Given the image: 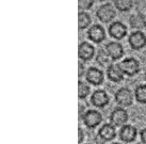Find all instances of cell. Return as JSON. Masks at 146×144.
Wrapping results in <instances>:
<instances>
[{
  "mask_svg": "<svg viewBox=\"0 0 146 144\" xmlns=\"http://www.w3.org/2000/svg\"><path fill=\"white\" fill-rule=\"evenodd\" d=\"M78 91H79V98H85L90 93V88L88 84H85L84 82H81L79 81V84H78Z\"/></svg>",
  "mask_w": 146,
  "mask_h": 144,
  "instance_id": "ffe728a7",
  "label": "cell"
},
{
  "mask_svg": "<svg viewBox=\"0 0 146 144\" xmlns=\"http://www.w3.org/2000/svg\"><path fill=\"white\" fill-rule=\"evenodd\" d=\"M119 137L123 141L125 142H131L135 139L137 137V129L135 127L131 126V125H126L121 129L119 131Z\"/></svg>",
  "mask_w": 146,
  "mask_h": 144,
  "instance_id": "5bb4252c",
  "label": "cell"
},
{
  "mask_svg": "<svg viewBox=\"0 0 146 144\" xmlns=\"http://www.w3.org/2000/svg\"><path fill=\"white\" fill-rule=\"evenodd\" d=\"M123 73L128 76H134L140 70V64L134 58H127L119 64Z\"/></svg>",
  "mask_w": 146,
  "mask_h": 144,
  "instance_id": "6da1fadb",
  "label": "cell"
},
{
  "mask_svg": "<svg viewBox=\"0 0 146 144\" xmlns=\"http://www.w3.org/2000/svg\"><path fill=\"white\" fill-rule=\"evenodd\" d=\"M94 52H95L94 47L89 43L84 42V43H81L79 45V58L83 61L91 60L94 56Z\"/></svg>",
  "mask_w": 146,
  "mask_h": 144,
  "instance_id": "7c38bea8",
  "label": "cell"
},
{
  "mask_svg": "<svg viewBox=\"0 0 146 144\" xmlns=\"http://www.w3.org/2000/svg\"><path fill=\"white\" fill-rule=\"evenodd\" d=\"M107 74H108V77H109L110 80L113 81V82H119L124 78V73L121 70V66L117 65V64L110 65L107 70Z\"/></svg>",
  "mask_w": 146,
  "mask_h": 144,
  "instance_id": "4fadbf2b",
  "label": "cell"
},
{
  "mask_svg": "<svg viewBox=\"0 0 146 144\" xmlns=\"http://www.w3.org/2000/svg\"><path fill=\"white\" fill-rule=\"evenodd\" d=\"M115 100L118 105L127 107L132 104V93L129 89L127 88H122L116 92L115 94Z\"/></svg>",
  "mask_w": 146,
  "mask_h": 144,
  "instance_id": "3957f363",
  "label": "cell"
},
{
  "mask_svg": "<svg viewBox=\"0 0 146 144\" xmlns=\"http://www.w3.org/2000/svg\"><path fill=\"white\" fill-rule=\"evenodd\" d=\"M88 36L91 41L95 42V43H100L106 38L105 30L102 26L94 25L90 28L89 32H88Z\"/></svg>",
  "mask_w": 146,
  "mask_h": 144,
  "instance_id": "5b68a950",
  "label": "cell"
},
{
  "mask_svg": "<svg viewBox=\"0 0 146 144\" xmlns=\"http://www.w3.org/2000/svg\"><path fill=\"white\" fill-rule=\"evenodd\" d=\"M129 44L133 49H141L146 45V36L140 31L133 32L129 37Z\"/></svg>",
  "mask_w": 146,
  "mask_h": 144,
  "instance_id": "8992f818",
  "label": "cell"
},
{
  "mask_svg": "<svg viewBox=\"0 0 146 144\" xmlns=\"http://www.w3.org/2000/svg\"><path fill=\"white\" fill-rule=\"evenodd\" d=\"M99 137L106 141H110L115 138V128L110 125V124H105L100 129H99Z\"/></svg>",
  "mask_w": 146,
  "mask_h": 144,
  "instance_id": "9a60e30c",
  "label": "cell"
},
{
  "mask_svg": "<svg viewBox=\"0 0 146 144\" xmlns=\"http://www.w3.org/2000/svg\"><path fill=\"white\" fill-rule=\"evenodd\" d=\"M140 136H141V140H142L143 143L146 144V128H145V129H143L142 131H141Z\"/></svg>",
  "mask_w": 146,
  "mask_h": 144,
  "instance_id": "7402d4cb",
  "label": "cell"
},
{
  "mask_svg": "<svg viewBox=\"0 0 146 144\" xmlns=\"http://www.w3.org/2000/svg\"><path fill=\"white\" fill-rule=\"evenodd\" d=\"M111 122L115 125V126H122L123 124H125L128 119V114L126 112L125 109L122 108H117L115 109L112 113H111Z\"/></svg>",
  "mask_w": 146,
  "mask_h": 144,
  "instance_id": "30bf717a",
  "label": "cell"
},
{
  "mask_svg": "<svg viewBox=\"0 0 146 144\" xmlns=\"http://www.w3.org/2000/svg\"><path fill=\"white\" fill-rule=\"evenodd\" d=\"M145 78H146V70H145Z\"/></svg>",
  "mask_w": 146,
  "mask_h": 144,
  "instance_id": "d4e9b609",
  "label": "cell"
},
{
  "mask_svg": "<svg viewBox=\"0 0 146 144\" xmlns=\"http://www.w3.org/2000/svg\"><path fill=\"white\" fill-rule=\"evenodd\" d=\"M78 21H79V28L80 29H85L86 27H89L91 24V17L89 14H86L84 12L79 13V17H78Z\"/></svg>",
  "mask_w": 146,
  "mask_h": 144,
  "instance_id": "ac0fdd59",
  "label": "cell"
},
{
  "mask_svg": "<svg viewBox=\"0 0 146 144\" xmlns=\"http://www.w3.org/2000/svg\"><path fill=\"white\" fill-rule=\"evenodd\" d=\"M130 25L131 27H133L135 29H142L146 26V21L144 16L141 15V14H135V15H132L130 17Z\"/></svg>",
  "mask_w": 146,
  "mask_h": 144,
  "instance_id": "2e32d148",
  "label": "cell"
},
{
  "mask_svg": "<svg viewBox=\"0 0 146 144\" xmlns=\"http://www.w3.org/2000/svg\"><path fill=\"white\" fill-rule=\"evenodd\" d=\"M96 15H97V17L102 23H109L115 16V10H114V8L110 3L102 4L97 10Z\"/></svg>",
  "mask_w": 146,
  "mask_h": 144,
  "instance_id": "7a4b0ae2",
  "label": "cell"
},
{
  "mask_svg": "<svg viewBox=\"0 0 146 144\" xmlns=\"http://www.w3.org/2000/svg\"><path fill=\"white\" fill-rule=\"evenodd\" d=\"M110 35L116 40H121L127 34V28L125 25H123L119 21H115L109 27Z\"/></svg>",
  "mask_w": 146,
  "mask_h": 144,
  "instance_id": "52a82bcc",
  "label": "cell"
},
{
  "mask_svg": "<svg viewBox=\"0 0 146 144\" xmlns=\"http://www.w3.org/2000/svg\"><path fill=\"white\" fill-rule=\"evenodd\" d=\"M91 100H92V104H93L94 106L102 108L105 107L106 105H108V103H109V97H108V95L106 94L105 91L99 90L94 92Z\"/></svg>",
  "mask_w": 146,
  "mask_h": 144,
  "instance_id": "8fae6325",
  "label": "cell"
},
{
  "mask_svg": "<svg viewBox=\"0 0 146 144\" xmlns=\"http://www.w3.org/2000/svg\"><path fill=\"white\" fill-rule=\"evenodd\" d=\"M82 74H83V65L79 64V76H82Z\"/></svg>",
  "mask_w": 146,
  "mask_h": 144,
  "instance_id": "cb8c5ba5",
  "label": "cell"
},
{
  "mask_svg": "<svg viewBox=\"0 0 146 144\" xmlns=\"http://www.w3.org/2000/svg\"><path fill=\"white\" fill-rule=\"evenodd\" d=\"M102 114L96 110H89L83 116V122L90 128L96 127L102 122Z\"/></svg>",
  "mask_w": 146,
  "mask_h": 144,
  "instance_id": "277c9868",
  "label": "cell"
},
{
  "mask_svg": "<svg viewBox=\"0 0 146 144\" xmlns=\"http://www.w3.org/2000/svg\"><path fill=\"white\" fill-rule=\"evenodd\" d=\"M135 98L139 103L141 104H146V86L142 84V86H137L135 89Z\"/></svg>",
  "mask_w": 146,
  "mask_h": 144,
  "instance_id": "e0dca14e",
  "label": "cell"
},
{
  "mask_svg": "<svg viewBox=\"0 0 146 144\" xmlns=\"http://www.w3.org/2000/svg\"><path fill=\"white\" fill-rule=\"evenodd\" d=\"M93 4V1H88V0H81L79 1V7L81 9H90Z\"/></svg>",
  "mask_w": 146,
  "mask_h": 144,
  "instance_id": "44dd1931",
  "label": "cell"
},
{
  "mask_svg": "<svg viewBox=\"0 0 146 144\" xmlns=\"http://www.w3.org/2000/svg\"><path fill=\"white\" fill-rule=\"evenodd\" d=\"M115 7L119 10V11H129L131 7H132V2L129 1V0H116L115 2Z\"/></svg>",
  "mask_w": 146,
  "mask_h": 144,
  "instance_id": "d6986e66",
  "label": "cell"
},
{
  "mask_svg": "<svg viewBox=\"0 0 146 144\" xmlns=\"http://www.w3.org/2000/svg\"><path fill=\"white\" fill-rule=\"evenodd\" d=\"M82 140H83V131H82L81 128H79V139H78L79 143H81Z\"/></svg>",
  "mask_w": 146,
  "mask_h": 144,
  "instance_id": "603a6c76",
  "label": "cell"
},
{
  "mask_svg": "<svg viewBox=\"0 0 146 144\" xmlns=\"http://www.w3.org/2000/svg\"><path fill=\"white\" fill-rule=\"evenodd\" d=\"M112 144H119V143H112Z\"/></svg>",
  "mask_w": 146,
  "mask_h": 144,
  "instance_id": "484cf974",
  "label": "cell"
},
{
  "mask_svg": "<svg viewBox=\"0 0 146 144\" xmlns=\"http://www.w3.org/2000/svg\"><path fill=\"white\" fill-rule=\"evenodd\" d=\"M86 80L94 86H99L104 81V74L102 70H99L98 68L91 67L86 73Z\"/></svg>",
  "mask_w": 146,
  "mask_h": 144,
  "instance_id": "9c48e42d",
  "label": "cell"
},
{
  "mask_svg": "<svg viewBox=\"0 0 146 144\" xmlns=\"http://www.w3.org/2000/svg\"><path fill=\"white\" fill-rule=\"evenodd\" d=\"M107 54H109L112 60H118L119 58L123 57L124 54V49L121 44H118L116 42H111L106 46Z\"/></svg>",
  "mask_w": 146,
  "mask_h": 144,
  "instance_id": "ba28073f",
  "label": "cell"
}]
</instances>
